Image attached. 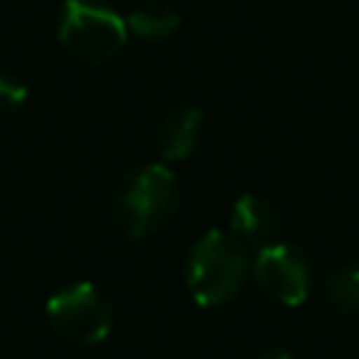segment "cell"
<instances>
[{"label": "cell", "instance_id": "1", "mask_svg": "<svg viewBox=\"0 0 359 359\" xmlns=\"http://www.w3.org/2000/svg\"><path fill=\"white\" fill-rule=\"evenodd\" d=\"M250 269V250L230 230H208L188 252L185 280L199 306H222L233 300Z\"/></svg>", "mask_w": 359, "mask_h": 359}, {"label": "cell", "instance_id": "2", "mask_svg": "<svg viewBox=\"0 0 359 359\" xmlns=\"http://www.w3.org/2000/svg\"><path fill=\"white\" fill-rule=\"evenodd\" d=\"M180 185L168 165L151 163L123 180L115 196L118 227L132 238H146L163 230L177 213Z\"/></svg>", "mask_w": 359, "mask_h": 359}, {"label": "cell", "instance_id": "3", "mask_svg": "<svg viewBox=\"0 0 359 359\" xmlns=\"http://www.w3.org/2000/svg\"><path fill=\"white\" fill-rule=\"evenodd\" d=\"M62 48L84 65H109L126 48V20L93 0H65L56 20Z\"/></svg>", "mask_w": 359, "mask_h": 359}, {"label": "cell", "instance_id": "4", "mask_svg": "<svg viewBox=\"0 0 359 359\" xmlns=\"http://www.w3.org/2000/svg\"><path fill=\"white\" fill-rule=\"evenodd\" d=\"M45 311H48L50 325L65 339L79 342V345L104 342L112 328L109 303L87 280H79V283H70V286H62L59 292H53Z\"/></svg>", "mask_w": 359, "mask_h": 359}, {"label": "cell", "instance_id": "5", "mask_svg": "<svg viewBox=\"0 0 359 359\" xmlns=\"http://www.w3.org/2000/svg\"><path fill=\"white\" fill-rule=\"evenodd\" d=\"M252 275L261 292L283 306H300L311 289V269L306 255L283 241H272L255 252Z\"/></svg>", "mask_w": 359, "mask_h": 359}, {"label": "cell", "instance_id": "6", "mask_svg": "<svg viewBox=\"0 0 359 359\" xmlns=\"http://www.w3.org/2000/svg\"><path fill=\"white\" fill-rule=\"evenodd\" d=\"M205 115L194 104H174L157 121V149L165 160H185L202 140Z\"/></svg>", "mask_w": 359, "mask_h": 359}, {"label": "cell", "instance_id": "7", "mask_svg": "<svg viewBox=\"0 0 359 359\" xmlns=\"http://www.w3.org/2000/svg\"><path fill=\"white\" fill-rule=\"evenodd\" d=\"M230 233L250 250H261L275 241L278 233V213L266 196L258 194H244L236 199L230 210Z\"/></svg>", "mask_w": 359, "mask_h": 359}, {"label": "cell", "instance_id": "8", "mask_svg": "<svg viewBox=\"0 0 359 359\" xmlns=\"http://www.w3.org/2000/svg\"><path fill=\"white\" fill-rule=\"evenodd\" d=\"M126 28L140 39H168L180 28V11L168 0H146L129 14Z\"/></svg>", "mask_w": 359, "mask_h": 359}, {"label": "cell", "instance_id": "9", "mask_svg": "<svg viewBox=\"0 0 359 359\" xmlns=\"http://www.w3.org/2000/svg\"><path fill=\"white\" fill-rule=\"evenodd\" d=\"M328 300L345 314H359V266H342L331 275Z\"/></svg>", "mask_w": 359, "mask_h": 359}, {"label": "cell", "instance_id": "10", "mask_svg": "<svg viewBox=\"0 0 359 359\" xmlns=\"http://www.w3.org/2000/svg\"><path fill=\"white\" fill-rule=\"evenodd\" d=\"M28 98V87L8 73H0V115L3 112H14L17 107H22Z\"/></svg>", "mask_w": 359, "mask_h": 359}, {"label": "cell", "instance_id": "11", "mask_svg": "<svg viewBox=\"0 0 359 359\" xmlns=\"http://www.w3.org/2000/svg\"><path fill=\"white\" fill-rule=\"evenodd\" d=\"M261 359H292L289 353H269V356H261Z\"/></svg>", "mask_w": 359, "mask_h": 359}]
</instances>
